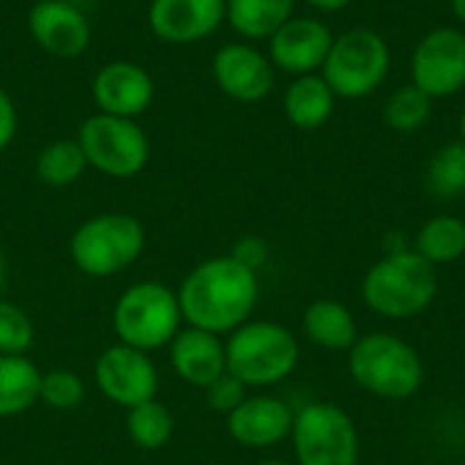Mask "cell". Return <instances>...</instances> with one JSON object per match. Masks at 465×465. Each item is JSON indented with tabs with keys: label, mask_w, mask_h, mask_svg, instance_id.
Instances as JSON below:
<instances>
[{
	"label": "cell",
	"mask_w": 465,
	"mask_h": 465,
	"mask_svg": "<svg viewBox=\"0 0 465 465\" xmlns=\"http://www.w3.org/2000/svg\"><path fill=\"white\" fill-rule=\"evenodd\" d=\"M259 294V272L226 253L199 262L183 278L177 302L188 327L223 338L251 322Z\"/></svg>",
	"instance_id": "obj_1"
},
{
	"label": "cell",
	"mask_w": 465,
	"mask_h": 465,
	"mask_svg": "<svg viewBox=\"0 0 465 465\" xmlns=\"http://www.w3.org/2000/svg\"><path fill=\"white\" fill-rule=\"evenodd\" d=\"M368 311L387 322H409L422 316L439 294V270L414 248L384 253L360 283Z\"/></svg>",
	"instance_id": "obj_2"
},
{
	"label": "cell",
	"mask_w": 465,
	"mask_h": 465,
	"mask_svg": "<svg viewBox=\"0 0 465 465\" xmlns=\"http://www.w3.org/2000/svg\"><path fill=\"white\" fill-rule=\"evenodd\" d=\"M346 354L351 381L379 401H409L425 384V360L406 338L395 332L360 335Z\"/></svg>",
	"instance_id": "obj_3"
},
{
	"label": "cell",
	"mask_w": 465,
	"mask_h": 465,
	"mask_svg": "<svg viewBox=\"0 0 465 465\" xmlns=\"http://www.w3.org/2000/svg\"><path fill=\"white\" fill-rule=\"evenodd\" d=\"M226 371L248 390L283 384L300 365L297 335L267 319H251L226 335Z\"/></svg>",
	"instance_id": "obj_4"
},
{
	"label": "cell",
	"mask_w": 465,
	"mask_h": 465,
	"mask_svg": "<svg viewBox=\"0 0 465 465\" xmlns=\"http://www.w3.org/2000/svg\"><path fill=\"white\" fill-rule=\"evenodd\" d=\"M144 226L128 213H98L82 221L68 242L74 267L87 278H114L144 253Z\"/></svg>",
	"instance_id": "obj_5"
},
{
	"label": "cell",
	"mask_w": 465,
	"mask_h": 465,
	"mask_svg": "<svg viewBox=\"0 0 465 465\" xmlns=\"http://www.w3.org/2000/svg\"><path fill=\"white\" fill-rule=\"evenodd\" d=\"M183 311L177 292L161 281H139L128 286L112 311V330L117 343H125L139 351L166 349L174 335L183 330Z\"/></svg>",
	"instance_id": "obj_6"
},
{
	"label": "cell",
	"mask_w": 465,
	"mask_h": 465,
	"mask_svg": "<svg viewBox=\"0 0 465 465\" xmlns=\"http://www.w3.org/2000/svg\"><path fill=\"white\" fill-rule=\"evenodd\" d=\"M390 63L387 41L371 27H354L335 35L319 74L338 98H368L384 84Z\"/></svg>",
	"instance_id": "obj_7"
},
{
	"label": "cell",
	"mask_w": 465,
	"mask_h": 465,
	"mask_svg": "<svg viewBox=\"0 0 465 465\" xmlns=\"http://www.w3.org/2000/svg\"><path fill=\"white\" fill-rule=\"evenodd\" d=\"M292 447L297 465H360V430L335 403H308L294 411Z\"/></svg>",
	"instance_id": "obj_8"
},
{
	"label": "cell",
	"mask_w": 465,
	"mask_h": 465,
	"mask_svg": "<svg viewBox=\"0 0 465 465\" xmlns=\"http://www.w3.org/2000/svg\"><path fill=\"white\" fill-rule=\"evenodd\" d=\"M76 142L87 166L112 180H131L150 161V139L144 128L128 117L95 112L79 125Z\"/></svg>",
	"instance_id": "obj_9"
},
{
	"label": "cell",
	"mask_w": 465,
	"mask_h": 465,
	"mask_svg": "<svg viewBox=\"0 0 465 465\" xmlns=\"http://www.w3.org/2000/svg\"><path fill=\"white\" fill-rule=\"evenodd\" d=\"M93 379L101 395L125 411L139 403L155 401L158 387H161L153 357L125 343H114L98 354Z\"/></svg>",
	"instance_id": "obj_10"
},
{
	"label": "cell",
	"mask_w": 465,
	"mask_h": 465,
	"mask_svg": "<svg viewBox=\"0 0 465 465\" xmlns=\"http://www.w3.org/2000/svg\"><path fill=\"white\" fill-rule=\"evenodd\" d=\"M411 84L428 98H447L465 87V33L436 27L420 38L411 54Z\"/></svg>",
	"instance_id": "obj_11"
},
{
	"label": "cell",
	"mask_w": 465,
	"mask_h": 465,
	"mask_svg": "<svg viewBox=\"0 0 465 465\" xmlns=\"http://www.w3.org/2000/svg\"><path fill=\"white\" fill-rule=\"evenodd\" d=\"M213 79L223 95L240 104H259L275 87V65L253 44L232 41L213 54Z\"/></svg>",
	"instance_id": "obj_12"
},
{
	"label": "cell",
	"mask_w": 465,
	"mask_h": 465,
	"mask_svg": "<svg viewBox=\"0 0 465 465\" xmlns=\"http://www.w3.org/2000/svg\"><path fill=\"white\" fill-rule=\"evenodd\" d=\"M93 104L101 114L136 120L153 106L155 82L147 68L131 60H112L101 65L90 84Z\"/></svg>",
	"instance_id": "obj_13"
},
{
	"label": "cell",
	"mask_w": 465,
	"mask_h": 465,
	"mask_svg": "<svg viewBox=\"0 0 465 465\" xmlns=\"http://www.w3.org/2000/svg\"><path fill=\"white\" fill-rule=\"evenodd\" d=\"M226 22V0H153L147 25L155 38L191 46L210 38Z\"/></svg>",
	"instance_id": "obj_14"
},
{
	"label": "cell",
	"mask_w": 465,
	"mask_h": 465,
	"mask_svg": "<svg viewBox=\"0 0 465 465\" xmlns=\"http://www.w3.org/2000/svg\"><path fill=\"white\" fill-rule=\"evenodd\" d=\"M27 30L38 49L52 57H79L93 38L87 16L71 0H35L27 14Z\"/></svg>",
	"instance_id": "obj_15"
},
{
	"label": "cell",
	"mask_w": 465,
	"mask_h": 465,
	"mask_svg": "<svg viewBox=\"0 0 465 465\" xmlns=\"http://www.w3.org/2000/svg\"><path fill=\"white\" fill-rule=\"evenodd\" d=\"M294 409L275 395H248L226 414V433L242 450H272L292 436Z\"/></svg>",
	"instance_id": "obj_16"
},
{
	"label": "cell",
	"mask_w": 465,
	"mask_h": 465,
	"mask_svg": "<svg viewBox=\"0 0 465 465\" xmlns=\"http://www.w3.org/2000/svg\"><path fill=\"white\" fill-rule=\"evenodd\" d=\"M335 35L332 30L313 16H292L283 27H278L270 35V60L275 68L292 74V76H305V74H319Z\"/></svg>",
	"instance_id": "obj_17"
},
{
	"label": "cell",
	"mask_w": 465,
	"mask_h": 465,
	"mask_svg": "<svg viewBox=\"0 0 465 465\" xmlns=\"http://www.w3.org/2000/svg\"><path fill=\"white\" fill-rule=\"evenodd\" d=\"M166 349L172 371L193 390H207L218 376L226 373V343L221 335L185 324Z\"/></svg>",
	"instance_id": "obj_18"
},
{
	"label": "cell",
	"mask_w": 465,
	"mask_h": 465,
	"mask_svg": "<svg viewBox=\"0 0 465 465\" xmlns=\"http://www.w3.org/2000/svg\"><path fill=\"white\" fill-rule=\"evenodd\" d=\"M302 335L324 351H349L360 338V327L346 302L313 300L302 313Z\"/></svg>",
	"instance_id": "obj_19"
},
{
	"label": "cell",
	"mask_w": 465,
	"mask_h": 465,
	"mask_svg": "<svg viewBox=\"0 0 465 465\" xmlns=\"http://www.w3.org/2000/svg\"><path fill=\"white\" fill-rule=\"evenodd\" d=\"M335 101L338 95L332 93V87L322 74H305V76H294V82L286 87L283 112L294 128L316 131L332 117Z\"/></svg>",
	"instance_id": "obj_20"
},
{
	"label": "cell",
	"mask_w": 465,
	"mask_h": 465,
	"mask_svg": "<svg viewBox=\"0 0 465 465\" xmlns=\"http://www.w3.org/2000/svg\"><path fill=\"white\" fill-rule=\"evenodd\" d=\"M292 16L294 0H226V22L245 41H270Z\"/></svg>",
	"instance_id": "obj_21"
},
{
	"label": "cell",
	"mask_w": 465,
	"mask_h": 465,
	"mask_svg": "<svg viewBox=\"0 0 465 465\" xmlns=\"http://www.w3.org/2000/svg\"><path fill=\"white\" fill-rule=\"evenodd\" d=\"M41 371L27 357L0 354V420L25 414L38 403Z\"/></svg>",
	"instance_id": "obj_22"
},
{
	"label": "cell",
	"mask_w": 465,
	"mask_h": 465,
	"mask_svg": "<svg viewBox=\"0 0 465 465\" xmlns=\"http://www.w3.org/2000/svg\"><path fill=\"white\" fill-rule=\"evenodd\" d=\"M411 248L433 267L460 262L465 256V221L458 215H433L420 226Z\"/></svg>",
	"instance_id": "obj_23"
},
{
	"label": "cell",
	"mask_w": 465,
	"mask_h": 465,
	"mask_svg": "<svg viewBox=\"0 0 465 465\" xmlns=\"http://www.w3.org/2000/svg\"><path fill=\"white\" fill-rule=\"evenodd\" d=\"M87 172V158L76 139H54L35 155V177L49 188H68Z\"/></svg>",
	"instance_id": "obj_24"
},
{
	"label": "cell",
	"mask_w": 465,
	"mask_h": 465,
	"mask_svg": "<svg viewBox=\"0 0 465 465\" xmlns=\"http://www.w3.org/2000/svg\"><path fill=\"white\" fill-rule=\"evenodd\" d=\"M125 430L139 450L158 452L174 436V414L161 401H147L125 411Z\"/></svg>",
	"instance_id": "obj_25"
},
{
	"label": "cell",
	"mask_w": 465,
	"mask_h": 465,
	"mask_svg": "<svg viewBox=\"0 0 465 465\" xmlns=\"http://www.w3.org/2000/svg\"><path fill=\"white\" fill-rule=\"evenodd\" d=\"M425 185L436 199H458L465 193V144L450 142L436 150L428 163Z\"/></svg>",
	"instance_id": "obj_26"
},
{
	"label": "cell",
	"mask_w": 465,
	"mask_h": 465,
	"mask_svg": "<svg viewBox=\"0 0 465 465\" xmlns=\"http://www.w3.org/2000/svg\"><path fill=\"white\" fill-rule=\"evenodd\" d=\"M430 101L433 98H428L420 87L403 84V87H398L387 98V104H384V120L398 134H414V131H420L428 123V117H430Z\"/></svg>",
	"instance_id": "obj_27"
},
{
	"label": "cell",
	"mask_w": 465,
	"mask_h": 465,
	"mask_svg": "<svg viewBox=\"0 0 465 465\" xmlns=\"http://www.w3.org/2000/svg\"><path fill=\"white\" fill-rule=\"evenodd\" d=\"M84 401V381L79 373L68 368H52L41 373V390H38V403L54 411H71L82 406Z\"/></svg>",
	"instance_id": "obj_28"
},
{
	"label": "cell",
	"mask_w": 465,
	"mask_h": 465,
	"mask_svg": "<svg viewBox=\"0 0 465 465\" xmlns=\"http://www.w3.org/2000/svg\"><path fill=\"white\" fill-rule=\"evenodd\" d=\"M33 341H35V327L25 313V308L0 297V354L25 357L33 349Z\"/></svg>",
	"instance_id": "obj_29"
},
{
	"label": "cell",
	"mask_w": 465,
	"mask_h": 465,
	"mask_svg": "<svg viewBox=\"0 0 465 465\" xmlns=\"http://www.w3.org/2000/svg\"><path fill=\"white\" fill-rule=\"evenodd\" d=\"M245 398H248V387H245L240 379H234L229 371H226L223 376H218V379L204 390L207 406H210L213 411H218V414H232Z\"/></svg>",
	"instance_id": "obj_30"
},
{
	"label": "cell",
	"mask_w": 465,
	"mask_h": 465,
	"mask_svg": "<svg viewBox=\"0 0 465 465\" xmlns=\"http://www.w3.org/2000/svg\"><path fill=\"white\" fill-rule=\"evenodd\" d=\"M229 256L237 259L242 267L259 272V270L267 267V262H270V245H267L262 237H256V234H245V237H240V240L232 245V253H229Z\"/></svg>",
	"instance_id": "obj_31"
},
{
	"label": "cell",
	"mask_w": 465,
	"mask_h": 465,
	"mask_svg": "<svg viewBox=\"0 0 465 465\" xmlns=\"http://www.w3.org/2000/svg\"><path fill=\"white\" fill-rule=\"evenodd\" d=\"M16 125H19L16 106H14V101H11V95L0 87V153L14 142Z\"/></svg>",
	"instance_id": "obj_32"
},
{
	"label": "cell",
	"mask_w": 465,
	"mask_h": 465,
	"mask_svg": "<svg viewBox=\"0 0 465 465\" xmlns=\"http://www.w3.org/2000/svg\"><path fill=\"white\" fill-rule=\"evenodd\" d=\"M308 5H313L316 11H324V14H335V11H343L351 0H305Z\"/></svg>",
	"instance_id": "obj_33"
},
{
	"label": "cell",
	"mask_w": 465,
	"mask_h": 465,
	"mask_svg": "<svg viewBox=\"0 0 465 465\" xmlns=\"http://www.w3.org/2000/svg\"><path fill=\"white\" fill-rule=\"evenodd\" d=\"M452 3V11H455V16L465 22V0H450Z\"/></svg>",
	"instance_id": "obj_34"
},
{
	"label": "cell",
	"mask_w": 465,
	"mask_h": 465,
	"mask_svg": "<svg viewBox=\"0 0 465 465\" xmlns=\"http://www.w3.org/2000/svg\"><path fill=\"white\" fill-rule=\"evenodd\" d=\"M3 286H5V256L0 251V292H3Z\"/></svg>",
	"instance_id": "obj_35"
},
{
	"label": "cell",
	"mask_w": 465,
	"mask_h": 465,
	"mask_svg": "<svg viewBox=\"0 0 465 465\" xmlns=\"http://www.w3.org/2000/svg\"><path fill=\"white\" fill-rule=\"evenodd\" d=\"M458 128H460V142L465 144V109H463V114H460V123H458Z\"/></svg>",
	"instance_id": "obj_36"
},
{
	"label": "cell",
	"mask_w": 465,
	"mask_h": 465,
	"mask_svg": "<svg viewBox=\"0 0 465 465\" xmlns=\"http://www.w3.org/2000/svg\"><path fill=\"white\" fill-rule=\"evenodd\" d=\"M259 465H292V463H283V460H264V463Z\"/></svg>",
	"instance_id": "obj_37"
}]
</instances>
